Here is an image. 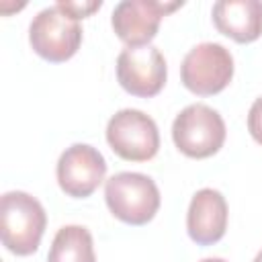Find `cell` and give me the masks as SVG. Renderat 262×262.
<instances>
[{
    "mask_svg": "<svg viewBox=\"0 0 262 262\" xmlns=\"http://www.w3.org/2000/svg\"><path fill=\"white\" fill-rule=\"evenodd\" d=\"M47 215L43 205L23 190L4 192L0 199V237L8 252L29 256L39 250Z\"/></svg>",
    "mask_w": 262,
    "mask_h": 262,
    "instance_id": "obj_1",
    "label": "cell"
},
{
    "mask_svg": "<svg viewBox=\"0 0 262 262\" xmlns=\"http://www.w3.org/2000/svg\"><path fill=\"white\" fill-rule=\"evenodd\" d=\"M108 211L123 223L145 225L160 209L158 184L139 172H119L104 182Z\"/></svg>",
    "mask_w": 262,
    "mask_h": 262,
    "instance_id": "obj_2",
    "label": "cell"
},
{
    "mask_svg": "<svg viewBox=\"0 0 262 262\" xmlns=\"http://www.w3.org/2000/svg\"><path fill=\"white\" fill-rule=\"evenodd\" d=\"M225 133L223 117L203 102L188 104L176 115L172 123L174 145L184 156L194 160L211 158L217 154L223 147Z\"/></svg>",
    "mask_w": 262,
    "mask_h": 262,
    "instance_id": "obj_3",
    "label": "cell"
},
{
    "mask_svg": "<svg viewBox=\"0 0 262 262\" xmlns=\"http://www.w3.org/2000/svg\"><path fill=\"white\" fill-rule=\"evenodd\" d=\"M29 43L33 51L51 61L61 63L76 55L82 43L80 23L57 4L39 10L29 25Z\"/></svg>",
    "mask_w": 262,
    "mask_h": 262,
    "instance_id": "obj_4",
    "label": "cell"
},
{
    "mask_svg": "<svg viewBox=\"0 0 262 262\" xmlns=\"http://www.w3.org/2000/svg\"><path fill=\"white\" fill-rule=\"evenodd\" d=\"M111 149L127 162H147L160 149V131L156 121L137 108L115 113L106 125Z\"/></svg>",
    "mask_w": 262,
    "mask_h": 262,
    "instance_id": "obj_5",
    "label": "cell"
},
{
    "mask_svg": "<svg viewBox=\"0 0 262 262\" xmlns=\"http://www.w3.org/2000/svg\"><path fill=\"white\" fill-rule=\"evenodd\" d=\"M182 84L199 96H213L233 78V55L219 43H199L182 59Z\"/></svg>",
    "mask_w": 262,
    "mask_h": 262,
    "instance_id": "obj_6",
    "label": "cell"
},
{
    "mask_svg": "<svg viewBox=\"0 0 262 262\" xmlns=\"http://www.w3.org/2000/svg\"><path fill=\"white\" fill-rule=\"evenodd\" d=\"M180 6L182 2L123 0L115 6L111 25L127 47H143L149 45V41L158 35L162 18Z\"/></svg>",
    "mask_w": 262,
    "mask_h": 262,
    "instance_id": "obj_7",
    "label": "cell"
},
{
    "mask_svg": "<svg viewBox=\"0 0 262 262\" xmlns=\"http://www.w3.org/2000/svg\"><path fill=\"white\" fill-rule=\"evenodd\" d=\"M168 78L166 59L154 45L125 47L117 57V80L133 96H156Z\"/></svg>",
    "mask_w": 262,
    "mask_h": 262,
    "instance_id": "obj_8",
    "label": "cell"
},
{
    "mask_svg": "<svg viewBox=\"0 0 262 262\" xmlns=\"http://www.w3.org/2000/svg\"><path fill=\"white\" fill-rule=\"evenodd\" d=\"M55 174L59 188L68 196L86 199L104 180L106 162L96 147L88 143H74L59 156Z\"/></svg>",
    "mask_w": 262,
    "mask_h": 262,
    "instance_id": "obj_9",
    "label": "cell"
},
{
    "mask_svg": "<svg viewBox=\"0 0 262 262\" xmlns=\"http://www.w3.org/2000/svg\"><path fill=\"white\" fill-rule=\"evenodd\" d=\"M186 229L199 246L217 244L227 229V203L215 188H201L194 192L186 213Z\"/></svg>",
    "mask_w": 262,
    "mask_h": 262,
    "instance_id": "obj_10",
    "label": "cell"
},
{
    "mask_svg": "<svg viewBox=\"0 0 262 262\" xmlns=\"http://www.w3.org/2000/svg\"><path fill=\"white\" fill-rule=\"evenodd\" d=\"M217 31L235 43H252L262 35L260 0H219L213 4Z\"/></svg>",
    "mask_w": 262,
    "mask_h": 262,
    "instance_id": "obj_11",
    "label": "cell"
},
{
    "mask_svg": "<svg viewBox=\"0 0 262 262\" xmlns=\"http://www.w3.org/2000/svg\"><path fill=\"white\" fill-rule=\"evenodd\" d=\"M47 262H96L90 231L82 225H63L57 229Z\"/></svg>",
    "mask_w": 262,
    "mask_h": 262,
    "instance_id": "obj_12",
    "label": "cell"
},
{
    "mask_svg": "<svg viewBox=\"0 0 262 262\" xmlns=\"http://www.w3.org/2000/svg\"><path fill=\"white\" fill-rule=\"evenodd\" d=\"M57 6H59L61 10H66L68 14H72L76 20H80V18H86V16H90L92 12H96V10L102 6V2H100V0H86V2H68V0H59Z\"/></svg>",
    "mask_w": 262,
    "mask_h": 262,
    "instance_id": "obj_13",
    "label": "cell"
},
{
    "mask_svg": "<svg viewBox=\"0 0 262 262\" xmlns=\"http://www.w3.org/2000/svg\"><path fill=\"white\" fill-rule=\"evenodd\" d=\"M248 131L256 143L262 145V96H258L248 113Z\"/></svg>",
    "mask_w": 262,
    "mask_h": 262,
    "instance_id": "obj_14",
    "label": "cell"
},
{
    "mask_svg": "<svg viewBox=\"0 0 262 262\" xmlns=\"http://www.w3.org/2000/svg\"><path fill=\"white\" fill-rule=\"evenodd\" d=\"M201 262H225V260H221V258H205Z\"/></svg>",
    "mask_w": 262,
    "mask_h": 262,
    "instance_id": "obj_15",
    "label": "cell"
},
{
    "mask_svg": "<svg viewBox=\"0 0 262 262\" xmlns=\"http://www.w3.org/2000/svg\"><path fill=\"white\" fill-rule=\"evenodd\" d=\"M254 262H262V250L256 254V258H254Z\"/></svg>",
    "mask_w": 262,
    "mask_h": 262,
    "instance_id": "obj_16",
    "label": "cell"
}]
</instances>
